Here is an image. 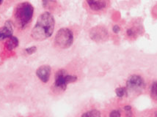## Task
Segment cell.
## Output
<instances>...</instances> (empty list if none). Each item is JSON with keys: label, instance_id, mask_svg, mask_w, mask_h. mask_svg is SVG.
<instances>
[{"label": "cell", "instance_id": "cell-16", "mask_svg": "<svg viewBox=\"0 0 157 117\" xmlns=\"http://www.w3.org/2000/svg\"><path fill=\"white\" fill-rule=\"evenodd\" d=\"M36 50L37 48L35 47V46H32V47L26 48V51H27V53H29V54H33V53H35V52L36 51Z\"/></svg>", "mask_w": 157, "mask_h": 117}, {"label": "cell", "instance_id": "cell-13", "mask_svg": "<svg viewBox=\"0 0 157 117\" xmlns=\"http://www.w3.org/2000/svg\"><path fill=\"white\" fill-rule=\"evenodd\" d=\"M150 94L153 100L157 101V80L151 83L150 86Z\"/></svg>", "mask_w": 157, "mask_h": 117}, {"label": "cell", "instance_id": "cell-6", "mask_svg": "<svg viewBox=\"0 0 157 117\" xmlns=\"http://www.w3.org/2000/svg\"><path fill=\"white\" fill-rule=\"evenodd\" d=\"M107 36V31L106 30V29L101 27L93 28L90 31L91 38L95 41H102L106 39Z\"/></svg>", "mask_w": 157, "mask_h": 117}, {"label": "cell", "instance_id": "cell-4", "mask_svg": "<svg viewBox=\"0 0 157 117\" xmlns=\"http://www.w3.org/2000/svg\"><path fill=\"white\" fill-rule=\"evenodd\" d=\"M77 80V76L68 75L64 70H59L55 75V88L59 91L66 90L68 84L74 83Z\"/></svg>", "mask_w": 157, "mask_h": 117}, {"label": "cell", "instance_id": "cell-17", "mask_svg": "<svg viewBox=\"0 0 157 117\" xmlns=\"http://www.w3.org/2000/svg\"><path fill=\"white\" fill-rule=\"evenodd\" d=\"M120 30H121V29H120V27H118V26H117V25L114 26V27H113V31H114V32L117 33V32H119Z\"/></svg>", "mask_w": 157, "mask_h": 117}, {"label": "cell", "instance_id": "cell-8", "mask_svg": "<svg viewBox=\"0 0 157 117\" xmlns=\"http://www.w3.org/2000/svg\"><path fill=\"white\" fill-rule=\"evenodd\" d=\"M13 29L12 23L10 21H7L4 27L0 29V40L10 38L11 37H13Z\"/></svg>", "mask_w": 157, "mask_h": 117}, {"label": "cell", "instance_id": "cell-9", "mask_svg": "<svg viewBox=\"0 0 157 117\" xmlns=\"http://www.w3.org/2000/svg\"><path fill=\"white\" fill-rule=\"evenodd\" d=\"M90 8L93 11L104 10L108 7L109 2L107 1H95V0H89L86 2Z\"/></svg>", "mask_w": 157, "mask_h": 117}, {"label": "cell", "instance_id": "cell-5", "mask_svg": "<svg viewBox=\"0 0 157 117\" xmlns=\"http://www.w3.org/2000/svg\"><path fill=\"white\" fill-rule=\"evenodd\" d=\"M146 87V82L143 76L134 74L131 75L127 80L126 82V90L134 93H140L145 90Z\"/></svg>", "mask_w": 157, "mask_h": 117}, {"label": "cell", "instance_id": "cell-1", "mask_svg": "<svg viewBox=\"0 0 157 117\" xmlns=\"http://www.w3.org/2000/svg\"><path fill=\"white\" fill-rule=\"evenodd\" d=\"M55 18L48 12L39 16L37 23L32 31V37L35 40L42 41L52 36L55 29Z\"/></svg>", "mask_w": 157, "mask_h": 117}, {"label": "cell", "instance_id": "cell-12", "mask_svg": "<svg viewBox=\"0 0 157 117\" xmlns=\"http://www.w3.org/2000/svg\"><path fill=\"white\" fill-rule=\"evenodd\" d=\"M18 46V40L16 37H11L7 42V48L9 51H12Z\"/></svg>", "mask_w": 157, "mask_h": 117}, {"label": "cell", "instance_id": "cell-18", "mask_svg": "<svg viewBox=\"0 0 157 117\" xmlns=\"http://www.w3.org/2000/svg\"><path fill=\"white\" fill-rule=\"evenodd\" d=\"M124 110L126 112H128V111H132V107L130 106V105H126V106L124 107Z\"/></svg>", "mask_w": 157, "mask_h": 117}, {"label": "cell", "instance_id": "cell-15", "mask_svg": "<svg viewBox=\"0 0 157 117\" xmlns=\"http://www.w3.org/2000/svg\"><path fill=\"white\" fill-rule=\"evenodd\" d=\"M121 114L118 110H114L109 114V117H121Z\"/></svg>", "mask_w": 157, "mask_h": 117}, {"label": "cell", "instance_id": "cell-2", "mask_svg": "<svg viewBox=\"0 0 157 117\" xmlns=\"http://www.w3.org/2000/svg\"><path fill=\"white\" fill-rule=\"evenodd\" d=\"M34 7L29 2H21L16 5L13 12L14 23L18 29H24L33 19Z\"/></svg>", "mask_w": 157, "mask_h": 117}, {"label": "cell", "instance_id": "cell-10", "mask_svg": "<svg viewBox=\"0 0 157 117\" xmlns=\"http://www.w3.org/2000/svg\"><path fill=\"white\" fill-rule=\"evenodd\" d=\"M142 31V28L140 26H132L126 29V35L128 38H136L138 35H140Z\"/></svg>", "mask_w": 157, "mask_h": 117}, {"label": "cell", "instance_id": "cell-14", "mask_svg": "<svg viewBox=\"0 0 157 117\" xmlns=\"http://www.w3.org/2000/svg\"><path fill=\"white\" fill-rule=\"evenodd\" d=\"M115 93H116L117 96L118 97H123L127 95L128 92H127L126 86L119 87V88L116 89V90H115Z\"/></svg>", "mask_w": 157, "mask_h": 117}, {"label": "cell", "instance_id": "cell-3", "mask_svg": "<svg viewBox=\"0 0 157 117\" xmlns=\"http://www.w3.org/2000/svg\"><path fill=\"white\" fill-rule=\"evenodd\" d=\"M55 41L57 47L63 49L68 48L74 42V34L68 28H62L57 31Z\"/></svg>", "mask_w": 157, "mask_h": 117}, {"label": "cell", "instance_id": "cell-7", "mask_svg": "<svg viewBox=\"0 0 157 117\" xmlns=\"http://www.w3.org/2000/svg\"><path fill=\"white\" fill-rule=\"evenodd\" d=\"M37 75L44 83H47L51 75V68L48 65H43L40 67L36 72Z\"/></svg>", "mask_w": 157, "mask_h": 117}, {"label": "cell", "instance_id": "cell-11", "mask_svg": "<svg viewBox=\"0 0 157 117\" xmlns=\"http://www.w3.org/2000/svg\"><path fill=\"white\" fill-rule=\"evenodd\" d=\"M79 117H101V114L98 109L90 108L84 111Z\"/></svg>", "mask_w": 157, "mask_h": 117}]
</instances>
